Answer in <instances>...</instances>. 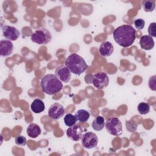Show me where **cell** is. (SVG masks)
<instances>
[{"label":"cell","instance_id":"6da1fadb","mask_svg":"<svg viewBox=\"0 0 156 156\" xmlns=\"http://www.w3.org/2000/svg\"><path fill=\"white\" fill-rule=\"evenodd\" d=\"M136 30L131 25L124 24L116 28L113 31L115 42L123 48L131 46L136 38Z\"/></svg>","mask_w":156,"mask_h":156},{"label":"cell","instance_id":"7a4b0ae2","mask_svg":"<svg viewBox=\"0 0 156 156\" xmlns=\"http://www.w3.org/2000/svg\"><path fill=\"white\" fill-rule=\"evenodd\" d=\"M40 85L44 93L48 95L55 94L63 88V84L57 76L52 74H48L41 80Z\"/></svg>","mask_w":156,"mask_h":156},{"label":"cell","instance_id":"3957f363","mask_svg":"<svg viewBox=\"0 0 156 156\" xmlns=\"http://www.w3.org/2000/svg\"><path fill=\"white\" fill-rule=\"evenodd\" d=\"M65 65L76 75H80L88 68V65L83 57L76 53L70 54L66 58Z\"/></svg>","mask_w":156,"mask_h":156},{"label":"cell","instance_id":"277c9868","mask_svg":"<svg viewBox=\"0 0 156 156\" xmlns=\"http://www.w3.org/2000/svg\"><path fill=\"white\" fill-rule=\"evenodd\" d=\"M51 32L44 28H40L34 32L31 35V40L38 44H46L51 41Z\"/></svg>","mask_w":156,"mask_h":156},{"label":"cell","instance_id":"5b68a950","mask_svg":"<svg viewBox=\"0 0 156 156\" xmlns=\"http://www.w3.org/2000/svg\"><path fill=\"white\" fill-rule=\"evenodd\" d=\"M105 127L107 132L114 136H119L122 133V126L121 121L116 117H112L107 119Z\"/></svg>","mask_w":156,"mask_h":156},{"label":"cell","instance_id":"8992f818","mask_svg":"<svg viewBox=\"0 0 156 156\" xmlns=\"http://www.w3.org/2000/svg\"><path fill=\"white\" fill-rule=\"evenodd\" d=\"M81 140L83 147L88 149L94 148L98 143V138L96 134L92 132H88L83 134Z\"/></svg>","mask_w":156,"mask_h":156},{"label":"cell","instance_id":"52a82bcc","mask_svg":"<svg viewBox=\"0 0 156 156\" xmlns=\"http://www.w3.org/2000/svg\"><path fill=\"white\" fill-rule=\"evenodd\" d=\"M65 113V108L64 107L58 102H55L49 108L48 115L51 119L57 120L63 117Z\"/></svg>","mask_w":156,"mask_h":156},{"label":"cell","instance_id":"ba28073f","mask_svg":"<svg viewBox=\"0 0 156 156\" xmlns=\"http://www.w3.org/2000/svg\"><path fill=\"white\" fill-rule=\"evenodd\" d=\"M109 78L106 73L100 72L94 74L93 78V84L97 89H102L108 86Z\"/></svg>","mask_w":156,"mask_h":156},{"label":"cell","instance_id":"9c48e42d","mask_svg":"<svg viewBox=\"0 0 156 156\" xmlns=\"http://www.w3.org/2000/svg\"><path fill=\"white\" fill-rule=\"evenodd\" d=\"M55 75L60 81L67 83L71 79V72L66 65H60L56 68Z\"/></svg>","mask_w":156,"mask_h":156},{"label":"cell","instance_id":"30bf717a","mask_svg":"<svg viewBox=\"0 0 156 156\" xmlns=\"http://www.w3.org/2000/svg\"><path fill=\"white\" fill-rule=\"evenodd\" d=\"M83 129L79 124H74L66 130V135L71 140L77 141L82 139L83 136Z\"/></svg>","mask_w":156,"mask_h":156},{"label":"cell","instance_id":"8fae6325","mask_svg":"<svg viewBox=\"0 0 156 156\" xmlns=\"http://www.w3.org/2000/svg\"><path fill=\"white\" fill-rule=\"evenodd\" d=\"M2 30L4 37L10 41L16 40L20 35V31L13 26L8 25L2 26Z\"/></svg>","mask_w":156,"mask_h":156},{"label":"cell","instance_id":"7c38bea8","mask_svg":"<svg viewBox=\"0 0 156 156\" xmlns=\"http://www.w3.org/2000/svg\"><path fill=\"white\" fill-rule=\"evenodd\" d=\"M13 45L10 40H2L0 41V55L2 57H7L12 54Z\"/></svg>","mask_w":156,"mask_h":156},{"label":"cell","instance_id":"4fadbf2b","mask_svg":"<svg viewBox=\"0 0 156 156\" xmlns=\"http://www.w3.org/2000/svg\"><path fill=\"white\" fill-rule=\"evenodd\" d=\"M154 41L153 38L149 35H143L140 40V44L141 49L144 50H151L154 47Z\"/></svg>","mask_w":156,"mask_h":156},{"label":"cell","instance_id":"5bb4252c","mask_svg":"<svg viewBox=\"0 0 156 156\" xmlns=\"http://www.w3.org/2000/svg\"><path fill=\"white\" fill-rule=\"evenodd\" d=\"M114 48L112 43L105 41L101 43L99 47V53L103 57H108L113 52Z\"/></svg>","mask_w":156,"mask_h":156},{"label":"cell","instance_id":"9a60e30c","mask_svg":"<svg viewBox=\"0 0 156 156\" xmlns=\"http://www.w3.org/2000/svg\"><path fill=\"white\" fill-rule=\"evenodd\" d=\"M41 130L40 127L36 123L30 124L27 128V135L32 138H35L41 134Z\"/></svg>","mask_w":156,"mask_h":156},{"label":"cell","instance_id":"2e32d148","mask_svg":"<svg viewBox=\"0 0 156 156\" xmlns=\"http://www.w3.org/2000/svg\"><path fill=\"white\" fill-rule=\"evenodd\" d=\"M30 108L35 113H40L45 109V105L44 102L40 99H35L33 101L30 105Z\"/></svg>","mask_w":156,"mask_h":156},{"label":"cell","instance_id":"e0dca14e","mask_svg":"<svg viewBox=\"0 0 156 156\" xmlns=\"http://www.w3.org/2000/svg\"><path fill=\"white\" fill-rule=\"evenodd\" d=\"M93 129L96 131L102 130L105 126V120L104 117L98 116L94 118L91 124Z\"/></svg>","mask_w":156,"mask_h":156},{"label":"cell","instance_id":"ac0fdd59","mask_svg":"<svg viewBox=\"0 0 156 156\" xmlns=\"http://www.w3.org/2000/svg\"><path fill=\"white\" fill-rule=\"evenodd\" d=\"M75 116L77 121L82 122H85L88 120L90 114L87 110L84 109H80L77 111V112L75 114Z\"/></svg>","mask_w":156,"mask_h":156},{"label":"cell","instance_id":"d6986e66","mask_svg":"<svg viewBox=\"0 0 156 156\" xmlns=\"http://www.w3.org/2000/svg\"><path fill=\"white\" fill-rule=\"evenodd\" d=\"M141 6L146 12H152L155 7V1L154 0H143L141 2Z\"/></svg>","mask_w":156,"mask_h":156},{"label":"cell","instance_id":"ffe728a7","mask_svg":"<svg viewBox=\"0 0 156 156\" xmlns=\"http://www.w3.org/2000/svg\"><path fill=\"white\" fill-rule=\"evenodd\" d=\"M64 122L65 124V125L68 127H71L74 126V124H76L77 119L75 115H73L71 113H68L66 114L64 118Z\"/></svg>","mask_w":156,"mask_h":156},{"label":"cell","instance_id":"44dd1931","mask_svg":"<svg viewBox=\"0 0 156 156\" xmlns=\"http://www.w3.org/2000/svg\"><path fill=\"white\" fill-rule=\"evenodd\" d=\"M137 109L141 115H146L149 112L150 105L146 102H140L138 105Z\"/></svg>","mask_w":156,"mask_h":156},{"label":"cell","instance_id":"7402d4cb","mask_svg":"<svg viewBox=\"0 0 156 156\" xmlns=\"http://www.w3.org/2000/svg\"><path fill=\"white\" fill-rule=\"evenodd\" d=\"M15 143L20 146H24L27 143V140L25 136L18 135L15 138Z\"/></svg>","mask_w":156,"mask_h":156},{"label":"cell","instance_id":"603a6c76","mask_svg":"<svg viewBox=\"0 0 156 156\" xmlns=\"http://www.w3.org/2000/svg\"><path fill=\"white\" fill-rule=\"evenodd\" d=\"M126 129L130 132H134L137 128V124L131 121H127L126 122Z\"/></svg>","mask_w":156,"mask_h":156},{"label":"cell","instance_id":"cb8c5ba5","mask_svg":"<svg viewBox=\"0 0 156 156\" xmlns=\"http://www.w3.org/2000/svg\"><path fill=\"white\" fill-rule=\"evenodd\" d=\"M148 33L149 34V35L151 36L152 37H156V23H152L150 24L148 27Z\"/></svg>","mask_w":156,"mask_h":156},{"label":"cell","instance_id":"d4e9b609","mask_svg":"<svg viewBox=\"0 0 156 156\" xmlns=\"http://www.w3.org/2000/svg\"><path fill=\"white\" fill-rule=\"evenodd\" d=\"M134 24L136 27V28L138 30H141L144 28L145 25V21L142 18H138L135 20Z\"/></svg>","mask_w":156,"mask_h":156},{"label":"cell","instance_id":"484cf974","mask_svg":"<svg viewBox=\"0 0 156 156\" xmlns=\"http://www.w3.org/2000/svg\"><path fill=\"white\" fill-rule=\"evenodd\" d=\"M155 76H153L150 77L149 80V88L152 90H155Z\"/></svg>","mask_w":156,"mask_h":156}]
</instances>
